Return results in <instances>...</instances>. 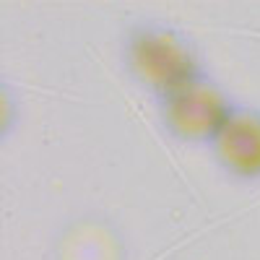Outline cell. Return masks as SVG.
<instances>
[{
  "label": "cell",
  "mask_w": 260,
  "mask_h": 260,
  "mask_svg": "<svg viewBox=\"0 0 260 260\" xmlns=\"http://www.w3.org/2000/svg\"><path fill=\"white\" fill-rule=\"evenodd\" d=\"M120 65L154 102L208 73L198 42L161 18H138L122 31Z\"/></svg>",
  "instance_id": "6da1fadb"
},
{
  "label": "cell",
  "mask_w": 260,
  "mask_h": 260,
  "mask_svg": "<svg viewBox=\"0 0 260 260\" xmlns=\"http://www.w3.org/2000/svg\"><path fill=\"white\" fill-rule=\"evenodd\" d=\"M208 154L226 177L260 182V107L237 102L219 136L211 141Z\"/></svg>",
  "instance_id": "3957f363"
},
{
  "label": "cell",
  "mask_w": 260,
  "mask_h": 260,
  "mask_svg": "<svg viewBox=\"0 0 260 260\" xmlns=\"http://www.w3.org/2000/svg\"><path fill=\"white\" fill-rule=\"evenodd\" d=\"M154 104L159 127L169 141L208 148L237 107V99L221 81H216L211 73H203L201 78L180 86Z\"/></svg>",
  "instance_id": "7a4b0ae2"
}]
</instances>
